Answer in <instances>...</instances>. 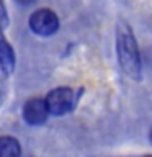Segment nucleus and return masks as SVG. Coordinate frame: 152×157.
Wrapping results in <instances>:
<instances>
[{
    "label": "nucleus",
    "mask_w": 152,
    "mask_h": 157,
    "mask_svg": "<svg viewBox=\"0 0 152 157\" xmlns=\"http://www.w3.org/2000/svg\"><path fill=\"white\" fill-rule=\"evenodd\" d=\"M116 52L123 72L131 78L141 77V56L132 29L124 21H120L116 26Z\"/></svg>",
    "instance_id": "f257e3e1"
},
{
    "label": "nucleus",
    "mask_w": 152,
    "mask_h": 157,
    "mask_svg": "<svg viewBox=\"0 0 152 157\" xmlns=\"http://www.w3.org/2000/svg\"><path fill=\"white\" fill-rule=\"evenodd\" d=\"M29 28L39 36H51L59 28V18L52 10L39 8L29 17Z\"/></svg>",
    "instance_id": "f03ea898"
},
{
    "label": "nucleus",
    "mask_w": 152,
    "mask_h": 157,
    "mask_svg": "<svg viewBox=\"0 0 152 157\" xmlns=\"http://www.w3.org/2000/svg\"><path fill=\"white\" fill-rule=\"evenodd\" d=\"M49 111L52 115H66L74 105V92L67 87H59L46 97Z\"/></svg>",
    "instance_id": "7ed1b4c3"
},
{
    "label": "nucleus",
    "mask_w": 152,
    "mask_h": 157,
    "mask_svg": "<svg viewBox=\"0 0 152 157\" xmlns=\"http://www.w3.org/2000/svg\"><path fill=\"white\" fill-rule=\"evenodd\" d=\"M49 106H48V101L43 100V98H29V100L25 103V108H23V116L26 123L33 126H38V124H43L46 121V118L49 115Z\"/></svg>",
    "instance_id": "20e7f679"
},
{
    "label": "nucleus",
    "mask_w": 152,
    "mask_h": 157,
    "mask_svg": "<svg viewBox=\"0 0 152 157\" xmlns=\"http://www.w3.org/2000/svg\"><path fill=\"white\" fill-rule=\"evenodd\" d=\"M13 67H15L13 48L8 44L7 39L2 38V41H0V69H2L3 75H8V74L13 72Z\"/></svg>",
    "instance_id": "39448f33"
},
{
    "label": "nucleus",
    "mask_w": 152,
    "mask_h": 157,
    "mask_svg": "<svg viewBox=\"0 0 152 157\" xmlns=\"http://www.w3.org/2000/svg\"><path fill=\"white\" fill-rule=\"evenodd\" d=\"M0 157H20V144L17 139L5 136L0 139Z\"/></svg>",
    "instance_id": "423d86ee"
},
{
    "label": "nucleus",
    "mask_w": 152,
    "mask_h": 157,
    "mask_svg": "<svg viewBox=\"0 0 152 157\" xmlns=\"http://www.w3.org/2000/svg\"><path fill=\"white\" fill-rule=\"evenodd\" d=\"M2 17H3V21H2V25H3V28L7 26V10H5V3L2 2Z\"/></svg>",
    "instance_id": "0eeeda50"
},
{
    "label": "nucleus",
    "mask_w": 152,
    "mask_h": 157,
    "mask_svg": "<svg viewBox=\"0 0 152 157\" xmlns=\"http://www.w3.org/2000/svg\"><path fill=\"white\" fill-rule=\"evenodd\" d=\"M15 2H17L18 5H31L34 0H15Z\"/></svg>",
    "instance_id": "6e6552de"
},
{
    "label": "nucleus",
    "mask_w": 152,
    "mask_h": 157,
    "mask_svg": "<svg viewBox=\"0 0 152 157\" xmlns=\"http://www.w3.org/2000/svg\"><path fill=\"white\" fill-rule=\"evenodd\" d=\"M150 142H152V131H150Z\"/></svg>",
    "instance_id": "1a4fd4ad"
},
{
    "label": "nucleus",
    "mask_w": 152,
    "mask_h": 157,
    "mask_svg": "<svg viewBox=\"0 0 152 157\" xmlns=\"http://www.w3.org/2000/svg\"><path fill=\"white\" fill-rule=\"evenodd\" d=\"M146 157H152V155H146Z\"/></svg>",
    "instance_id": "9d476101"
}]
</instances>
